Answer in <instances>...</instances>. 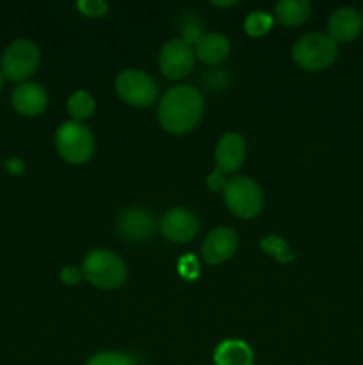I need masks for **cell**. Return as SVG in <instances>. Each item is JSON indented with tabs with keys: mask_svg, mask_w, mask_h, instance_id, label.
I'll list each match as a JSON object with an SVG mask.
<instances>
[{
	"mask_svg": "<svg viewBox=\"0 0 363 365\" xmlns=\"http://www.w3.org/2000/svg\"><path fill=\"white\" fill-rule=\"evenodd\" d=\"M205 100L192 86H177L159 103V121L169 134H187L201 121Z\"/></svg>",
	"mask_w": 363,
	"mask_h": 365,
	"instance_id": "6da1fadb",
	"label": "cell"
},
{
	"mask_svg": "<svg viewBox=\"0 0 363 365\" xmlns=\"http://www.w3.org/2000/svg\"><path fill=\"white\" fill-rule=\"evenodd\" d=\"M82 277L98 289H117L127 280V266L114 252L93 250L82 264Z\"/></svg>",
	"mask_w": 363,
	"mask_h": 365,
	"instance_id": "7a4b0ae2",
	"label": "cell"
},
{
	"mask_svg": "<svg viewBox=\"0 0 363 365\" xmlns=\"http://www.w3.org/2000/svg\"><path fill=\"white\" fill-rule=\"evenodd\" d=\"M338 57V45L327 34L312 32L295 41L292 59L308 71H320L331 66Z\"/></svg>",
	"mask_w": 363,
	"mask_h": 365,
	"instance_id": "3957f363",
	"label": "cell"
},
{
	"mask_svg": "<svg viewBox=\"0 0 363 365\" xmlns=\"http://www.w3.org/2000/svg\"><path fill=\"white\" fill-rule=\"evenodd\" d=\"M57 153L70 164H84L95 152V138L85 125L66 121L56 132Z\"/></svg>",
	"mask_w": 363,
	"mask_h": 365,
	"instance_id": "277c9868",
	"label": "cell"
},
{
	"mask_svg": "<svg viewBox=\"0 0 363 365\" xmlns=\"http://www.w3.org/2000/svg\"><path fill=\"white\" fill-rule=\"evenodd\" d=\"M224 203L228 209L242 220L255 217L262 210L263 195L260 185L248 177H235L226 182Z\"/></svg>",
	"mask_w": 363,
	"mask_h": 365,
	"instance_id": "5b68a950",
	"label": "cell"
},
{
	"mask_svg": "<svg viewBox=\"0 0 363 365\" xmlns=\"http://www.w3.org/2000/svg\"><path fill=\"white\" fill-rule=\"evenodd\" d=\"M41 53L31 39H16L6 48L2 56V75L13 82L23 84L39 66Z\"/></svg>",
	"mask_w": 363,
	"mask_h": 365,
	"instance_id": "8992f818",
	"label": "cell"
},
{
	"mask_svg": "<svg viewBox=\"0 0 363 365\" xmlns=\"http://www.w3.org/2000/svg\"><path fill=\"white\" fill-rule=\"evenodd\" d=\"M114 86H116V93L120 95V98L134 107H149L157 100L155 81L144 71H120Z\"/></svg>",
	"mask_w": 363,
	"mask_h": 365,
	"instance_id": "52a82bcc",
	"label": "cell"
},
{
	"mask_svg": "<svg viewBox=\"0 0 363 365\" xmlns=\"http://www.w3.org/2000/svg\"><path fill=\"white\" fill-rule=\"evenodd\" d=\"M194 48L182 38H174L162 45L159 64L167 78L178 81V78H184L191 73L192 68H194Z\"/></svg>",
	"mask_w": 363,
	"mask_h": 365,
	"instance_id": "ba28073f",
	"label": "cell"
},
{
	"mask_svg": "<svg viewBox=\"0 0 363 365\" xmlns=\"http://www.w3.org/2000/svg\"><path fill=\"white\" fill-rule=\"evenodd\" d=\"M199 221L189 209H171L160 220V232L173 242H187L198 234Z\"/></svg>",
	"mask_w": 363,
	"mask_h": 365,
	"instance_id": "9c48e42d",
	"label": "cell"
},
{
	"mask_svg": "<svg viewBox=\"0 0 363 365\" xmlns=\"http://www.w3.org/2000/svg\"><path fill=\"white\" fill-rule=\"evenodd\" d=\"M238 248L237 232L228 227H217L206 235L201 246L203 259L209 264H221L230 260Z\"/></svg>",
	"mask_w": 363,
	"mask_h": 365,
	"instance_id": "30bf717a",
	"label": "cell"
},
{
	"mask_svg": "<svg viewBox=\"0 0 363 365\" xmlns=\"http://www.w3.org/2000/svg\"><path fill=\"white\" fill-rule=\"evenodd\" d=\"M153 228H155V220L148 210L141 209V207L123 210L117 217V232L121 237L128 239V241H146L153 234Z\"/></svg>",
	"mask_w": 363,
	"mask_h": 365,
	"instance_id": "8fae6325",
	"label": "cell"
},
{
	"mask_svg": "<svg viewBox=\"0 0 363 365\" xmlns=\"http://www.w3.org/2000/svg\"><path fill=\"white\" fill-rule=\"evenodd\" d=\"M363 31V16L354 7H340L327 21V36L335 43H349Z\"/></svg>",
	"mask_w": 363,
	"mask_h": 365,
	"instance_id": "7c38bea8",
	"label": "cell"
},
{
	"mask_svg": "<svg viewBox=\"0 0 363 365\" xmlns=\"http://www.w3.org/2000/svg\"><path fill=\"white\" fill-rule=\"evenodd\" d=\"M246 141L237 132L221 135L216 146V163L221 173H235L244 164Z\"/></svg>",
	"mask_w": 363,
	"mask_h": 365,
	"instance_id": "4fadbf2b",
	"label": "cell"
},
{
	"mask_svg": "<svg viewBox=\"0 0 363 365\" xmlns=\"http://www.w3.org/2000/svg\"><path fill=\"white\" fill-rule=\"evenodd\" d=\"M13 102L14 110L21 116H39L43 110L46 109L48 103V95L43 89V86L36 84V82H23V84L16 86L13 91Z\"/></svg>",
	"mask_w": 363,
	"mask_h": 365,
	"instance_id": "5bb4252c",
	"label": "cell"
},
{
	"mask_svg": "<svg viewBox=\"0 0 363 365\" xmlns=\"http://www.w3.org/2000/svg\"><path fill=\"white\" fill-rule=\"evenodd\" d=\"M196 57L206 64H219L230 53V39L219 32H203L194 46Z\"/></svg>",
	"mask_w": 363,
	"mask_h": 365,
	"instance_id": "9a60e30c",
	"label": "cell"
},
{
	"mask_svg": "<svg viewBox=\"0 0 363 365\" xmlns=\"http://www.w3.org/2000/svg\"><path fill=\"white\" fill-rule=\"evenodd\" d=\"M214 362L216 365H253L255 353L238 339H228L223 341L214 351Z\"/></svg>",
	"mask_w": 363,
	"mask_h": 365,
	"instance_id": "2e32d148",
	"label": "cell"
},
{
	"mask_svg": "<svg viewBox=\"0 0 363 365\" xmlns=\"http://www.w3.org/2000/svg\"><path fill=\"white\" fill-rule=\"evenodd\" d=\"M312 13L308 0H281L276 4V18L281 25L295 27L305 24Z\"/></svg>",
	"mask_w": 363,
	"mask_h": 365,
	"instance_id": "e0dca14e",
	"label": "cell"
},
{
	"mask_svg": "<svg viewBox=\"0 0 363 365\" xmlns=\"http://www.w3.org/2000/svg\"><path fill=\"white\" fill-rule=\"evenodd\" d=\"M95 98H93L88 91L73 93V95L70 96V100H68V110H70L73 120L78 121V123L88 120V118L95 113Z\"/></svg>",
	"mask_w": 363,
	"mask_h": 365,
	"instance_id": "ac0fdd59",
	"label": "cell"
},
{
	"mask_svg": "<svg viewBox=\"0 0 363 365\" xmlns=\"http://www.w3.org/2000/svg\"><path fill=\"white\" fill-rule=\"evenodd\" d=\"M244 29L249 36H255V38L267 34L273 29V16L263 11H255L246 18Z\"/></svg>",
	"mask_w": 363,
	"mask_h": 365,
	"instance_id": "d6986e66",
	"label": "cell"
},
{
	"mask_svg": "<svg viewBox=\"0 0 363 365\" xmlns=\"http://www.w3.org/2000/svg\"><path fill=\"white\" fill-rule=\"evenodd\" d=\"M262 248L265 250L269 255H273L274 259L280 260V262H290V260L294 259V253L288 248L287 242H285L283 239L276 237V235H269L267 239H263Z\"/></svg>",
	"mask_w": 363,
	"mask_h": 365,
	"instance_id": "ffe728a7",
	"label": "cell"
},
{
	"mask_svg": "<svg viewBox=\"0 0 363 365\" xmlns=\"http://www.w3.org/2000/svg\"><path fill=\"white\" fill-rule=\"evenodd\" d=\"M85 365H135V364L130 356L123 355V353L107 351V353H98V355H95L93 359H89V362Z\"/></svg>",
	"mask_w": 363,
	"mask_h": 365,
	"instance_id": "44dd1931",
	"label": "cell"
},
{
	"mask_svg": "<svg viewBox=\"0 0 363 365\" xmlns=\"http://www.w3.org/2000/svg\"><path fill=\"white\" fill-rule=\"evenodd\" d=\"M77 6L85 16H103L109 11V6L103 0H80Z\"/></svg>",
	"mask_w": 363,
	"mask_h": 365,
	"instance_id": "7402d4cb",
	"label": "cell"
},
{
	"mask_svg": "<svg viewBox=\"0 0 363 365\" xmlns=\"http://www.w3.org/2000/svg\"><path fill=\"white\" fill-rule=\"evenodd\" d=\"M203 81H205L206 88L217 91V89H223L228 86V75L223 70H214L210 73H206L203 77Z\"/></svg>",
	"mask_w": 363,
	"mask_h": 365,
	"instance_id": "603a6c76",
	"label": "cell"
},
{
	"mask_svg": "<svg viewBox=\"0 0 363 365\" xmlns=\"http://www.w3.org/2000/svg\"><path fill=\"white\" fill-rule=\"evenodd\" d=\"M198 271H199L198 260L192 259V255H185L184 259H182V262H180L182 277L187 278V280H192V278L198 277Z\"/></svg>",
	"mask_w": 363,
	"mask_h": 365,
	"instance_id": "cb8c5ba5",
	"label": "cell"
},
{
	"mask_svg": "<svg viewBox=\"0 0 363 365\" xmlns=\"http://www.w3.org/2000/svg\"><path fill=\"white\" fill-rule=\"evenodd\" d=\"M60 280L64 282L66 285H77L78 282L82 280V269H78V267H64L63 273H60Z\"/></svg>",
	"mask_w": 363,
	"mask_h": 365,
	"instance_id": "d4e9b609",
	"label": "cell"
},
{
	"mask_svg": "<svg viewBox=\"0 0 363 365\" xmlns=\"http://www.w3.org/2000/svg\"><path fill=\"white\" fill-rule=\"evenodd\" d=\"M206 184L212 191H224L226 187V180H224V173H221L219 170L214 171L209 178H206Z\"/></svg>",
	"mask_w": 363,
	"mask_h": 365,
	"instance_id": "484cf974",
	"label": "cell"
},
{
	"mask_svg": "<svg viewBox=\"0 0 363 365\" xmlns=\"http://www.w3.org/2000/svg\"><path fill=\"white\" fill-rule=\"evenodd\" d=\"M6 166H7V170H9L11 173H14V175H18V173H21V171H23V163H21L20 159L7 160Z\"/></svg>",
	"mask_w": 363,
	"mask_h": 365,
	"instance_id": "4316f807",
	"label": "cell"
},
{
	"mask_svg": "<svg viewBox=\"0 0 363 365\" xmlns=\"http://www.w3.org/2000/svg\"><path fill=\"white\" fill-rule=\"evenodd\" d=\"M214 6H219V7H228V6H233L237 2H212Z\"/></svg>",
	"mask_w": 363,
	"mask_h": 365,
	"instance_id": "83f0119b",
	"label": "cell"
},
{
	"mask_svg": "<svg viewBox=\"0 0 363 365\" xmlns=\"http://www.w3.org/2000/svg\"><path fill=\"white\" fill-rule=\"evenodd\" d=\"M2 86H4V75L2 71H0V89H2Z\"/></svg>",
	"mask_w": 363,
	"mask_h": 365,
	"instance_id": "f1b7e54d",
	"label": "cell"
}]
</instances>
